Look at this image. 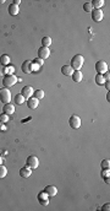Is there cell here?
Returning a JSON list of instances; mask_svg holds the SVG:
<instances>
[{
  "label": "cell",
  "instance_id": "6da1fadb",
  "mask_svg": "<svg viewBox=\"0 0 110 211\" xmlns=\"http://www.w3.org/2000/svg\"><path fill=\"white\" fill-rule=\"evenodd\" d=\"M85 64V58L83 55H81V54H77V55L72 57L71 59V63H70V66L72 67L73 70H80L82 66Z\"/></svg>",
  "mask_w": 110,
  "mask_h": 211
},
{
  "label": "cell",
  "instance_id": "7a4b0ae2",
  "mask_svg": "<svg viewBox=\"0 0 110 211\" xmlns=\"http://www.w3.org/2000/svg\"><path fill=\"white\" fill-rule=\"evenodd\" d=\"M17 81H18V79L13 74L12 75H4V77H3V86L5 88L12 87V86H15L17 84Z\"/></svg>",
  "mask_w": 110,
  "mask_h": 211
},
{
  "label": "cell",
  "instance_id": "3957f363",
  "mask_svg": "<svg viewBox=\"0 0 110 211\" xmlns=\"http://www.w3.org/2000/svg\"><path fill=\"white\" fill-rule=\"evenodd\" d=\"M0 101L3 102L4 104L6 103H10V101H11V92L9 88H1L0 90Z\"/></svg>",
  "mask_w": 110,
  "mask_h": 211
},
{
  "label": "cell",
  "instance_id": "277c9868",
  "mask_svg": "<svg viewBox=\"0 0 110 211\" xmlns=\"http://www.w3.org/2000/svg\"><path fill=\"white\" fill-rule=\"evenodd\" d=\"M68 125L72 129H80L81 128V118L76 114H72L70 118H68Z\"/></svg>",
  "mask_w": 110,
  "mask_h": 211
},
{
  "label": "cell",
  "instance_id": "5b68a950",
  "mask_svg": "<svg viewBox=\"0 0 110 211\" xmlns=\"http://www.w3.org/2000/svg\"><path fill=\"white\" fill-rule=\"evenodd\" d=\"M26 165H27V167H30V168H32V169H36V168H38V166H39V160H38V157L37 156H30V157H27V160H26Z\"/></svg>",
  "mask_w": 110,
  "mask_h": 211
},
{
  "label": "cell",
  "instance_id": "8992f818",
  "mask_svg": "<svg viewBox=\"0 0 110 211\" xmlns=\"http://www.w3.org/2000/svg\"><path fill=\"white\" fill-rule=\"evenodd\" d=\"M95 70H97V74H104L109 70L108 64L104 62V60H99V62L95 63Z\"/></svg>",
  "mask_w": 110,
  "mask_h": 211
},
{
  "label": "cell",
  "instance_id": "52a82bcc",
  "mask_svg": "<svg viewBox=\"0 0 110 211\" xmlns=\"http://www.w3.org/2000/svg\"><path fill=\"white\" fill-rule=\"evenodd\" d=\"M50 57V49L48 48V47H40V48L38 49V58H40V59H43V60H45V59H48Z\"/></svg>",
  "mask_w": 110,
  "mask_h": 211
},
{
  "label": "cell",
  "instance_id": "ba28073f",
  "mask_svg": "<svg viewBox=\"0 0 110 211\" xmlns=\"http://www.w3.org/2000/svg\"><path fill=\"white\" fill-rule=\"evenodd\" d=\"M49 198H50V196L48 195V194L44 192V190H43V192H40V193L38 194V196H37L39 204H42L43 206H47L48 204H49Z\"/></svg>",
  "mask_w": 110,
  "mask_h": 211
},
{
  "label": "cell",
  "instance_id": "9c48e42d",
  "mask_svg": "<svg viewBox=\"0 0 110 211\" xmlns=\"http://www.w3.org/2000/svg\"><path fill=\"white\" fill-rule=\"evenodd\" d=\"M91 13H92L93 21H95V22H100L102 20H103V16H104V13H103L102 9H93Z\"/></svg>",
  "mask_w": 110,
  "mask_h": 211
},
{
  "label": "cell",
  "instance_id": "30bf717a",
  "mask_svg": "<svg viewBox=\"0 0 110 211\" xmlns=\"http://www.w3.org/2000/svg\"><path fill=\"white\" fill-rule=\"evenodd\" d=\"M33 92H34V90H33V87L32 86H25L23 88H22V92H21V94L25 97V98H27L28 99L30 97H32L33 96Z\"/></svg>",
  "mask_w": 110,
  "mask_h": 211
},
{
  "label": "cell",
  "instance_id": "8fae6325",
  "mask_svg": "<svg viewBox=\"0 0 110 211\" xmlns=\"http://www.w3.org/2000/svg\"><path fill=\"white\" fill-rule=\"evenodd\" d=\"M39 106V99H37L36 97H30L27 99V107L30 108V109H36V108Z\"/></svg>",
  "mask_w": 110,
  "mask_h": 211
},
{
  "label": "cell",
  "instance_id": "7c38bea8",
  "mask_svg": "<svg viewBox=\"0 0 110 211\" xmlns=\"http://www.w3.org/2000/svg\"><path fill=\"white\" fill-rule=\"evenodd\" d=\"M21 70L25 74H31L32 72V62H31V60H25V62L22 63Z\"/></svg>",
  "mask_w": 110,
  "mask_h": 211
},
{
  "label": "cell",
  "instance_id": "4fadbf2b",
  "mask_svg": "<svg viewBox=\"0 0 110 211\" xmlns=\"http://www.w3.org/2000/svg\"><path fill=\"white\" fill-rule=\"evenodd\" d=\"M3 113L8 114V115H12L15 113V106H12L11 103H6L3 106Z\"/></svg>",
  "mask_w": 110,
  "mask_h": 211
},
{
  "label": "cell",
  "instance_id": "5bb4252c",
  "mask_svg": "<svg viewBox=\"0 0 110 211\" xmlns=\"http://www.w3.org/2000/svg\"><path fill=\"white\" fill-rule=\"evenodd\" d=\"M71 77L73 80V82H81L83 80V74L81 72V70H73Z\"/></svg>",
  "mask_w": 110,
  "mask_h": 211
},
{
  "label": "cell",
  "instance_id": "9a60e30c",
  "mask_svg": "<svg viewBox=\"0 0 110 211\" xmlns=\"http://www.w3.org/2000/svg\"><path fill=\"white\" fill-rule=\"evenodd\" d=\"M31 174H32V168L27 167V166L20 168V175H21L22 178H30Z\"/></svg>",
  "mask_w": 110,
  "mask_h": 211
},
{
  "label": "cell",
  "instance_id": "2e32d148",
  "mask_svg": "<svg viewBox=\"0 0 110 211\" xmlns=\"http://www.w3.org/2000/svg\"><path fill=\"white\" fill-rule=\"evenodd\" d=\"M44 192L51 198V196H55L58 194V188L55 185H47L45 189H44Z\"/></svg>",
  "mask_w": 110,
  "mask_h": 211
},
{
  "label": "cell",
  "instance_id": "e0dca14e",
  "mask_svg": "<svg viewBox=\"0 0 110 211\" xmlns=\"http://www.w3.org/2000/svg\"><path fill=\"white\" fill-rule=\"evenodd\" d=\"M73 72V69L70 66V65H64V66H61V74L65 75V76H71Z\"/></svg>",
  "mask_w": 110,
  "mask_h": 211
},
{
  "label": "cell",
  "instance_id": "ac0fdd59",
  "mask_svg": "<svg viewBox=\"0 0 110 211\" xmlns=\"http://www.w3.org/2000/svg\"><path fill=\"white\" fill-rule=\"evenodd\" d=\"M0 65H3V66L10 65V57L8 54H3V55L0 57Z\"/></svg>",
  "mask_w": 110,
  "mask_h": 211
},
{
  "label": "cell",
  "instance_id": "d6986e66",
  "mask_svg": "<svg viewBox=\"0 0 110 211\" xmlns=\"http://www.w3.org/2000/svg\"><path fill=\"white\" fill-rule=\"evenodd\" d=\"M18 11H20V6H17L15 4H11L9 6V13H10L11 16H16L17 13H18Z\"/></svg>",
  "mask_w": 110,
  "mask_h": 211
},
{
  "label": "cell",
  "instance_id": "ffe728a7",
  "mask_svg": "<svg viewBox=\"0 0 110 211\" xmlns=\"http://www.w3.org/2000/svg\"><path fill=\"white\" fill-rule=\"evenodd\" d=\"M91 5L93 9H100L104 5V0H93V1H91Z\"/></svg>",
  "mask_w": 110,
  "mask_h": 211
},
{
  "label": "cell",
  "instance_id": "44dd1931",
  "mask_svg": "<svg viewBox=\"0 0 110 211\" xmlns=\"http://www.w3.org/2000/svg\"><path fill=\"white\" fill-rule=\"evenodd\" d=\"M25 101H26V98L22 96L21 93H17L15 96V103L16 104H22V103H25Z\"/></svg>",
  "mask_w": 110,
  "mask_h": 211
},
{
  "label": "cell",
  "instance_id": "7402d4cb",
  "mask_svg": "<svg viewBox=\"0 0 110 211\" xmlns=\"http://www.w3.org/2000/svg\"><path fill=\"white\" fill-rule=\"evenodd\" d=\"M105 79H104V76H103L102 74H97L95 75V82H97L98 85H104V82H105Z\"/></svg>",
  "mask_w": 110,
  "mask_h": 211
},
{
  "label": "cell",
  "instance_id": "603a6c76",
  "mask_svg": "<svg viewBox=\"0 0 110 211\" xmlns=\"http://www.w3.org/2000/svg\"><path fill=\"white\" fill-rule=\"evenodd\" d=\"M44 91L43 90H37V91H34L33 92V97H36L37 99H42V98H44Z\"/></svg>",
  "mask_w": 110,
  "mask_h": 211
},
{
  "label": "cell",
  "instance_id": "cb8c5ba5",
  "mask_svg": "<svg viewBox=\"0 0 110 211\" xmlns=\"http://www.w3.org/2000/svg\"><path fill=\"white\" fill-rule=\"evenodd\" d=\"M4 72H5V75H12L13 72H15V67H13L12 65L4 66Z\"/></svg>",
  "mask_w": 110,
  "mask_h": 211
},
{
  "label": "cell",
  "instance_id": "d4e9b609",
  "mask_svg": "<svg viewBox=\"0 0 110 211\" xmlns=\"http://www.w3.org/2000/svg\"><path fill=\"white\" fill-rule=\"evenodd\" d=\"M51 44V38L49 36H45L42 38V45L43 47H49Z\"/></svg>",
  "mask_w": 110,
  "mask_h": 211
},
{
  "label": "cell",
  "instance_id": "484cf974",
  "mask_svg": "<svg viewBox=\"0 0 110 211\" xmlns=\"http://www.w3.org/2000/svg\"><path fill=\"white\" fill-rule=\"evenodd\" d=\"M6 174H8V169H6V167L4 165H0V179L5 178Z\"/></svg>",
  "mask_w": 110,
  "mask_h": 211
},
{
  "label": "cell",
  "instance_id": "4316f807",
  "mask_svg": "<svg viewBox=\"0 0 110 211\" xmlns=\"http://www.w3.org/2000/svg\"><path fill=\"white\" fill-rule=\"evenodd\" d=\"M0 121H1V123H8L9 121V115L8 114H5V113H1L0 114Z\"/></svg>",
  "mask_w": 110,
  "mask_h": 211
},
{
  "label": "cell",
  "instance_id": "83f0119b",
  "mask_svg": "<svg viewBox=\"0 0 110 211\" xmlns=\"http://www.w3.org/2000/svg\"><path fill=\"white\" fill-rule=\"evenodd\" d=\"M109 175H110L109 168H103V171H102V178H103V179H104V178H109Z\"/></svg>",
  "mask_w": 110,
  "mask_h": 211
},
{
  "label": "cell",
  "instance_id": "f1b7e54d",
  "mask_svg": "<svg viewBox=\"0 0 110 211\" xmlns=\"http://www.w3.org/2000/svg\"><path fill=\"white\" fill-rule=\"evenodd\" d=\"M83 10H85L86 12H92L93 8H92L91 3H85V4H83Z\"/></svg>",
  "mask_w": 110,
  "mask_h": 211
},
{
  "label": "cell",
  "instance_id": "f546056e",
  "mask_svg": "<svg viewBox=\"0 0 110 211\" xmlns=\"http://www.w3.org/2000/svg\"><path fill=\"white\" fill-rule=\"evenodd\" d=\"M110 167V161L109 160H103L102 161V168H109Z\"/></svg>",
  "mask_w": 110,
  "mask_h": 211
},
{
  "label": "cell",
  "instance_id": "4dcf8cb0",
  "mask_svg": "<svg viewBox=\"0 0 110 211\" xmlns=\"http://www.w3.org/2000/svg\"><path fill=\"white\" fill-rule=\"evenodd\" d=\"M33 63L38 64L39 66H43V64H44V60H43V59H40V58H36V59L33 60Z\"/></svg>",
  "mask_w": 110,
  "mask_h": 211
},
{
  "label": "cell",
  "instance_id": "1f68e13d",
  "mask_svg": "<svg viewBox=\"0 0 110 211\" xmlns=\"http://www.w3.org/2000/svg\"><path fill=\"white\" fill-rule=\"evenodd\" d=\"M39 67H40V66H39L38 64H36V63H33V62H32V71H38V70H39Z\"/></svg>",
  "mask_w": 110,
  "mask_h": 211
},
{
  "label": "cell",
  "instance_id": "d6a6232c",
  "mask_svg": "<svg viewBox=\"0 0 110 211\" xmlns=\"http://www.w3.org/2000/svg\"><path fill=\"white\" fill-rule=\"evenodd\" d=\"M102 210H103V211H109V210H110V204H109V202L104 204V205L102 206Z\"/></svg>",
  "mask_w": 110,
  "mask_h": 211
},
{
  "label": "cell",
  "instance_id": "836d02e7",
  "mask_svg": "<svg viewBox=\"0 0 110 211\" xmlns=\"http://www.w3.org/2000/svg\"><path fill=\"white\" fill-rule=\"evenodd\" d=\"M5 130H6V126L4 125V123L0 121V131H5Z\"/></svg>",
  "mask_w": 110,
  "mask_h": 211
},
{
  "label": "cell",
  "instance_id": "e575fe53",
  "mask_svg": "<svg viewBox=\"0 0 110 211\" xmlns=\"http://www.w3.org/2000/svg\"><path fill=\"white\" fill-rule=\"evenodd\" d=\"M4 75H5V72H4V66H3V65H0V76H3V77H4Z\"/></svg>",
  "mask_w": 110,
  "mask_h": 211
},
{
  "label": "cell",
  "instance_id": "d590c367",
  "mask_svg": "<svg viewBox=\"0 0 110 211\" xmlns=\"http://www.w3.org/2000/svg\"><path fill=\"white\" fill-rule=\"evenodd\" d=\"M104 85H105V87H106V90L109 91V88H110V81H109V80H108V81H105Z\"/></svg>",
  "mask_w": 110,
  "mask_h": 211
},
{
  "label": "cell",
  "instance_id": "8d00e7d4",
  "mask_svg": "<svg viewBox=\"0 0 110 211\" xmlns=\"http://www.w3.org/2000/svg\"><path fill=\"white\" fill-rule=\"evenodd\" d=\"M12 4H15L17 6H20V4H21V0H13V3Z\"/></svg>",
  "mask_w": 110,
  "mask_h": 211
},
{
  "label": "cell",
  "instance_id": "74e56055",
  "mask_svg": "<svg viewBox=\"0 0 110 211\" xmlns=\"http://www.w3.org/2000/svg\"><path fill=\"white\" fill-rule=\"evenodd\" d=\"M106 99H108V102L110 101V93H109V91H108V94H106Z\"/></svg>",
  "mask_w": 110,
  "mask_h": 211
},
{
  "label": "cell",
  "instance_id": "f35d334b",
  "mask_svg": "<svg viewBox=\"0 0 110 211\" xmlns=\"http://www.w3.org/2000/svg\"><path fill=\"white\" fill-rule=\"evenodd\" d=\"M104 182H105V183H108V184H109V182H110V180H109V178H104Z\"/></svg>",
  "mask_w": 110,
  "mask_h": 211
},
{
  "label": "cell",
  "instance_id": "ab89813d",
  "mask_svg": "<svg viewBox=\"0 0 110 211\" xmlns=\"http://www.w3.org/2000/svg\"><path fill=\"white\" fill-rule=\"evenodd\" d=\"M0 165H3V157H1V155H0Z\"/></svg>",
  "mask_w": 110,
  "mask_h": 211
}]
</instances>
